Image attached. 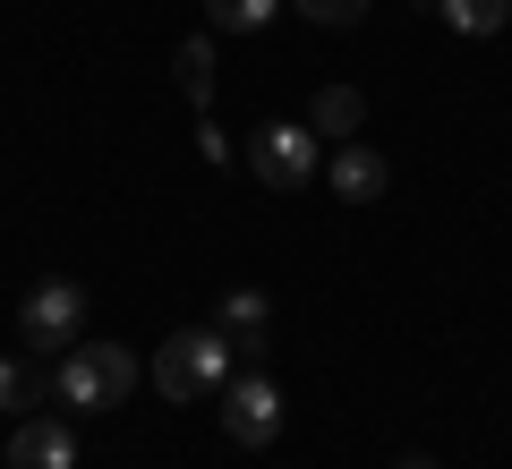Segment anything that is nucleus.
<instances>
[{"label":"nucleus","mask_w":512,"mask_h":469,"mask_svg":"<svg viewBox=\"0 0 512 469\" xmlns=\"http://www.w3.org/2000/svg\"><path fill=\"white\" fill-rule=\"evenodd\" d=\"M137 393V359H128L120 342H69L52 367V401L60 410H120V401Z\"/></svg>","instance_id":"obj_1"},{"label":"nucleus","mask_w":512,"mask_h":469,"mask_svg":"<svg viewBox=\"0 0 512 469\" xmlns=\"http://www.w3.org/2000/svg\"><path fill=\"white\" fill-rule=\"evenodd\" d=\"M231 359H239V350L222 342L214 325H197V333H171V342L154 350V393H163V401L222 393V384H231Z\"/></svg>","instance_id":"obj_2"},{"label":"nucleus","mask_w":512,"mask_h":469,"mask_svg":"<svg viewBox=\"0 0 512 469\" xmlns=\"http://www.w3.org/2000/svg\"><path fill=\"white\" fill-rule=\"evenodd\" d=\"M239 163H248L265 188L299 197V188L316 180V128H308V120H265L248 145H239Z\"/></svg>","instance_id":"obj_3"},{"label":"nucleus","mask_w":512,"mask_h":469,"mask_svg":"<svg viewBox=\"0 0 512 469\" xmlns=\"http://www.w3.org/2000/svg\"><path fill=\"white\" fill-rule=\"evenodd\" d=\"M18 342L43 350V359H52V342H60V350L86 342V290H77V282H35V290L18 299Z\"/></svg>","instance_id":"obj_4"},{"label":"nucleus","mask_w":512,"mask_h":469,"mask_svg":"<svg viewBox=\"0 0 512 469\" xmlns=\"http://www.w3.org/2000/svg\"><path fill=\"white\" fill-rule=\"evenodd\" d=\"M222 435H231V444H248V452H265V444L282 435V393H274V376H265V367H248V376L222 384Z\"/></svg>","instance_id":"obj_5"},{"label":"nucleus","mask_w":512,"mask_h":469,"mask_svg":"<svg viewBox=\"0 0 512 469\" xmlns=\"http://www.w3.org/2000/svg\"><path fill=\"white\" fill-rule=\"evenodd\" d=\"M9 469H77V427L52 418V410L18 418V427H9Z\"/></svg>","instance_id":"obj_6"},{"label":"nucleus","mask_w":512,"mask_h":469,"mask_svg":"<svg viewBox=\"0 0 512 469\" xmlns=\"http://www.w3.org/2000/svg\"><path fill=\"white\" fill-rule=\"evenodd\" d=\"M325 188H333L342 205H376L384 188H393V163H384L376 145H359V137H350V145H333V163H325Z\"/></svg>","instance_id":"obj_7"},{"label":"nucleus","mask_w":512,"mask_h":469,"mask_svg":"<svg viewBox=\"0 0 512 469\" xmlns=\"http://www.w3.org/2000/svg\"><path fill=\"white\" fill-rule=\"evenodd\" d=\"M265 325H274V299H265V290H222L214 333L239 350V359H265Z\"/></svg>","instance_id":"obj_8"},{"label":"nucleus","mask_w":512,"mask_h":469,"mask_svg":"<svg viewBox=\"0 0 512 469\" xmlns=\"http://www.w3.org/2000/svg\"><path fill=\"white\" fill-rule=\"evenodd\" d=\"M43 401H52V359H43V350H9V359H0V410L35 418Z\"/></svg>","instance_id":"obj_9"},{"label":"nucleus","mask_w":512,"mask_h":469,"mask_svg":"<svg viewBox=\"0 0 512 469\" xmlns=\"http://www.w3.org/2000/svg\"><path fill=\"white\" fill-rule=\"evenodd\" d=\"M308 128H316V137H359V128H367V94L359 86H316V103H308Z\"/></svg>","instance_id":"obj_10"},{"label":"nucleus","mask_w":512,"mask_h":469,"mask_svg":"<svg viewBox=\"0 0 512 469\" xmlns=\"http://www.w3.org/2000/svg\"><path fill=\"white\" fill-rule=\"evenodd\" d=\"M436 18L453 26V35L487 43V35H504V26H512V0H436Z\"/></svg>","instance_id":"obj_11"},{"label":"nucleus","mask_w":512,"mask_h":469,"mask_svg":"<svg viewBox=\"0 0 512 469\" xmlns=\"http://www.w3.org/2000/svg\"><path fill=\"white\" fill-rule=\"evenodd\" d=\"M171 77H180V94H188V103H214V35H188L180 43V52H171Z\"/></svg>","instance_id":"obj_12"},{"label":"nucleus","mask_w":512,"mask_h":469,"mask_svg":"<svg viewBox=\"0 0 512 469\" xmlns=\"http://www.w3.org/2000/svg\"><path fill=\"white\" fill-rule=\"evenodd\" d=\"M282 0H205V26L214 35H265Z\"/></svg>","instance_id":"obj_13"},{"label":"nucleus","mask_w":512,"mask_h":469,"mask_svg":"<svg viewBox=\"0 0 512 469\" xmlns=\"http://www.w3.org/2000/svg\"><path fill=\"white\" fill-rule=\"evenodd\" d=\"M299 18H316V26H359L367 18V0H291Z\"/></svg>","instance_id":"obj_14"},{"label":"nucleus","mask_w":512,"mask_h":469,"mask_svg":"<svg viewBox=\"0 0 512 469\" xmlns=\"http://www.w3.org/2000/svg\"><path fill=\"white\" fill-rule=\"evenodd\" d=\"M393 469H436V461H427V452H402V461H393Z\"/></svg>","instance_id":"obj_15"}]
</instances>
